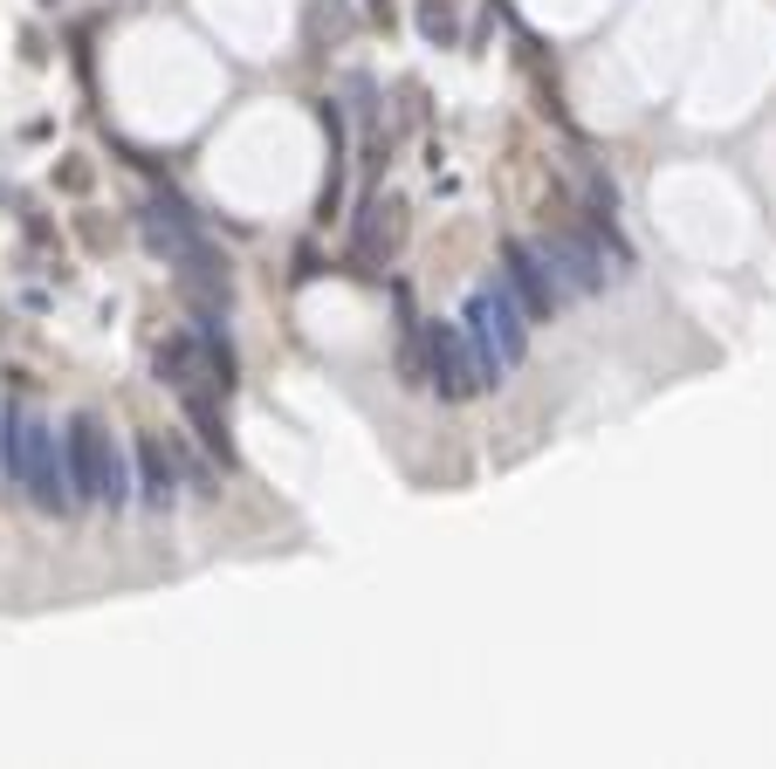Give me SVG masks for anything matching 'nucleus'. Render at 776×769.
<instances>
[{
	"label": "nucleus",
	"instance_id": "f257e3e1",
	"mask_svg": "<svg viewBox=\"0 0 776 769\" xmlns=\"http://www.w3.org/2000/svg\"><path fill=\"white\" fill-rule=\"evenodd\" d=\"M460 330H468V344H475L481 392H488L502 371H515V365L529 357V317H523V302L509 296V282H481V289L468 296V317H460Z\"/></svg>",
	"mask_w": 776,
	"mask_h": 769
},
{
	"label": "nucleus",
	"instance_id": "f03ea898",
	"mask_svg": "<svg viewBox=\"0 0 776 769\" xmlns=\"http://www.w3.org/2000/svg\"><path fill=\"white\" fill-rule=\"evenodd\" d=\"M62 454H69V481H76V502H103V508H124L132 502V460L111 440V426L96 413H76L62 433Z\"/></svg>",
	"mask_w": 776,
	"mask_h": 769
},
{
	"label": "nucleus",
	"instance_id": "7ed1b4c3",
	"mask_svg": "<svg viewBox=\"0 0 776 769\" xmlns=\"http://www.w3.org/2000/svg\"><path fill=\"white\" fill-rule=\"evenodd\" d=\"M151 365H159V384H172L179 399H193V392H214L220 399L227 384H235V357H227L214 317H199V330H172Z\"/></svg>",
	"mask_w": 776,
	"mask_h": 769
},
{
	"label": "nucleus",
	"instance_id": "20e7f679",
	"mask_svg": "<svg viewBox=\"0 0 776 769\" xmlns=\"http://www.w3.org/2000/svg\"><path fill=\"white\" fill-rule=\"evenodd\" d=\"M420 365H426V384L440 399H475L481 392V365H475V344L460 323H420Z\"/></svg>",
	"mask_w": 776,
	"mask_h": 769
},
{
	"label": "nucleus",
	"instance_id": "39448f33",
	"mask_svg": "<svg viewBox=\"0 0 776 769\" xmlns=\"http://www.w3.org/2000/svg\"><path fill=\"white\" fill-rule=\"evenodd\" d=\"M21 495H28L42 516H76V481H69V454L56 440V426L35 420V440H28V474H21Z\"/></svg>",
	"mask_w": 776,
	"mask_h": 769
},
{
	"label": "nucleus",
	"instance_id": "423d86ee",
	"mask_svg": "<svg viewBox=\"0 0 776 769\" xmlns=\"http://www.w3.org/2000/svg\"><path fill=\"white\" fill-rule=\"evenodd\" d=\"M502 268H509V296L523 302V317L529 323H550L563 302V282H557V268H550V254H543L536 241H502Z\"/></svg>",
	"mask_w": 776,
	"mask_h": 769
},
{
	"label": "nucleus",
	"instance_id": "0eeeda50",
	"mask_svg": "<svg viewBox=\"0 0 776 769\" xmlns=\"http://www.w3.org/2000/svg\"><path fill=\"white\" fill-rule=\"evenodd\" d=\"M536 248L550 254L563 296H598V289H605V241L591 234V227H550Z\"/></svg>",
	"mask_w": 776,
	"mask_h": 769
},
{
	"label": "nucleus",
	"instance_id": "6e6552de",
	"mask_svg": "<svg viewBox=\"0 0 776 769\" xmlns=\"http://www.w3.org/2000/svg\"><path fill=\"white\" fill-rule=\"evenodd\" d=\"M138 234H145V248L159 254L166 268H193V262H206V254H214V248L199 241V227H193V214L179 207V199H145Z\"/></svg>",
	"mask_w": 776,
	"mask_h": 769
},
{
	"label": "nucleus",
	"instance_id": "1a4fd4ad",
	"mask_svg": "<svg viewBox=\"0 0 776 769\" xmlns=\"http://www.w3.org/2000/svg\"><path fill=\"white\" fill-rule=\"evenodd\" d=\"M132 495H138L145 508H172L179 468H172V447H166V440H138V481H132Z\"/></svg>",
	"mask_w": 776,
	"mask_h": 769
},
{
	"label": "nucleus",
	"instance_id": "9d476101",
	"mask_svg": "<svg viewBox=\"0 0 776 769\" xmlns=\"http://www.w3.org/2000/svg\"><path fill=\"white\" fill-rule=\"evenodd\" d=\"M420 35L426 42H454V8L447 0H420Z\"/></svg>",
	"mask_w": 776,
	"mask_h": 769
},
{
	"label": "nucleus",
	"instance_id": "9b49d317",
	"mask_svg": "<svg viewBox=\"0 0 776 769\" xmlns=\"http://www.w3.org/2000/svg\"><path fill=\"white\" fill-rule=\"evenodd\" d=\"M42 8H56V0H42Z\"/></svg>",
	"mask_w": 776,
	"mask_h": 769
}]
</instances>
